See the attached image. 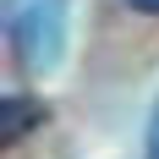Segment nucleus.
Masks as SVG:
<instances>
[{"label":"nucleus","mask_w":159,"mask_h":159,"mask_svg":"<svg viewBox=\"0 0 159 159\" xmlns=\"http://www.w3.org/2000/svg\"><path fill=\"white\" fill-rule=\"evenodd\" d=\"M148 159H159V104H154V121H148Z\"/></svg>","instance_id":"nucleus-3"},{"label":"nucleus","mask_w":159,"mask_h":159,"mask_svg":"<svg viewBox=\"0 0 159 159\" xmlns=\"http://www.w3.org/2000/svg\"><path fill=\"white\" fill-rule=\"evenodd\" d=\"M44 121V104L39 99H28V93H6L0 99V148H11L22 132H33Z\"/></svg>","instance_id":"nucleus-2"},{"label":"nucleus","mask_w":159,"mask_h":159,"mask_svg":"<svg viewBox=\"0 0 159 159\" xmlns=\"http://www.w3.org/2000/svg\"><path fill=\"white\" fill-rule=\"evenodd\" d=\"M132 11H143V16H159V0H126Z\"/></svg>","instance_id":"nucleus-4"},{"label":"nucleus","mask_w":159,"mask_h":159,"mask_svg":"<svg viewBox=\"0 0 159 159\" xmlns=\"http://www.w3.org/2000/svg\"><path fill=\"white\" fill-rule=\"evenodd\" d=\"M71 0H6V39L28 71H55L66 55Z\"/></svg>","instance_id":"nucleus-1"}]
</instances>
